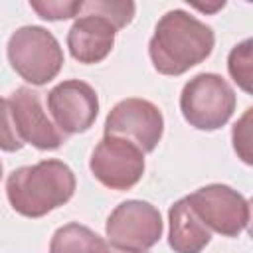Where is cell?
I'll return each mask as SVG.
<instances>
[{"mask_svg": "<svg viewBox=\"0 0 253 253\" xmlns=\"http://www.w3.org/2000/svg\"><path fill=\"white\" fill-rule=\"evenodd\" d=\"M105 134L126 138L142 152H152L164 134V117L154 103L128 97L109 111L105 119Z\"/></svg>", "mask_w": 253, "mask_h": 253, "instance_id": "ba28073f", "label": "cell"}, {"mask_svg": "<svg viewBox=\"0 0 253 253\" xmlns=\"http://www.w3.org/2000/svg\"><path fill=\"white\" fill-rule=\"evenodd\" d=\"M47 111L63 134L85 132L95 125L99 115V97L89 83L67 79L47 93Z\"/></svg>", "mask_w": 253, "mask_h": 253, "instance_id": "9c48e42d", "label": "cell"}, {"mask_svg": "<svg viewBox=\"0 0 253 253\" xmlns=\"http://www.w3.org/2000/svg\"><path fill=\"white\" fill-rule=\"evenodd\" d=\"M12 69L28 83L42 87L63 67V49L55 36L42 26L18 28L6 45Z\"/></svg>", "mask_w": 253, "mask_h": 253, "instance_id": "3957f363", "label": "cell"}, {"mask_svg": "<svg viewBox=\"0 0 253 253\" xmlns=\"http://www.w3.org/2000/svg\"><path fill=\"white\" fill-rule=\"evenodd\" d=\"M95 253H148V251H128V249H121V247L111 245L109 241H103L101 239V243H99V247H97Z\"/></svg>", "mask_w": 253, "mask_h": 253, "instance_id": "d6986e66", "label": "cell"}, {"mask_svg": "<svg viewBox=\"0 0 253 253\" xmlns=\"http://www.w3.org/2000/svg\"><path fill=\"white\" fill-rule=\"evenodd\" d=\"M235 105L233 87L217 73H200L192 77L180 95L182 117L198 130H217L227 125Z\"/></svg>", "mask_w": 253, "mask_h": 253, "instance_id": "277c9868", "label": "cell"}, {"mask_svg": "<svg viewBox=\"0 0 253 253\" xmlns=\"http://www.w3.org/2000/svg\"><path fill=\"white\" fill-rule=\"evenodd\" d=\"M73 194L75 174L57 158L16 168L6 180V196L12 210L32 219L43 217L61 208L73 198Z\"/></svg>", "mask_w": 253, "mask_h": 253, "instance_id": "7a4b0ae2", "label": "cell"}, {"mask_svg": "<svg viewBox=\"0 0 253 253\" xmlns=\"http://www.w3.org/2000/svg\"><path fill=\"white\" fill-rule=\"evenodd\" d=\"M134 2L128 0H89V2H81L79 14H95L105 18L107 22L113 24L115 30H121L125 26H128L134 18Z\"/></svg>", "mask_w": 253, "mask_h": 253, "instance_id": "5bb4252c", "label": "cell"}, {"mask_svg": "<svg viewBox=\"0 0 253 253\" xmlns=\"http://www.w3.org/2000/svg\"><path fill=\"white\" fill-rule=\"evenodd\" d=\"M89 168L107 188L125 192L136 186L144 174V152L126 138L105 134L95 146Z\"/></svg>", "mask_w": 253, "mask_h": 253, "instance_id": "52a82bcc", "label": "cell"}, {"mask_svg": "<svg viewBox=\"0 0 253 253\" xmlns=\"http://www.w3.org/2000/svg\"><path fill=\"white\" fill-rule=\"evenodd\" d=\"M2 174H4V166H2V160H0V180H2Z\"/></svg>", "mask_w": 253, "mask_h": 253, "instance_id": "ffe728a7", "label": "cell"}, {"mask_svg": "<svg viewBox=\"0 0 253 253\" xmlns=\"http://www.w3.org/2000/svg\"><path fill=\"white\" fill-rule=\"evenodd\" d=\"M30 8L43 20L49 22H59V20H69L79 14L81 2L77 0H47V2H30Z\"/></svg>", "mask_w": 253, "mask_h": 253, "instance_id": "2e32d148", "label": "cell"}, {"mask_svg": "<svg viewBox=\"0 0 253 253\" xmlns=\"http://www.w3.org/2000/svg\"><path fill=\"white\" fill-rule=\"evenodd\" d=\"M162 217L158 208L142 200H126L119 204L105 223L111 245L128 251H148L162 237Z\"/></svg>", "mask_w": 253, "mask_h": 253, "instance_id": "8992f818", "label": "cell"}, {"mask_svg": "<svg viewBox=\"0 0 253 253\" xmlns=\"http://www.w3.org/2000/svg\"><path fill=\"white\" fill-rule=\"evenodd\" d=\"M227 71L239 89L251 93L253 83V40L247 38L237 43L227 57Z\"/></svg>", "mask_w": 253, "mask_h": 253, "instance_id": "9a60e30c", "label": "cell"}, {"mask_svg": "<svg viewBox=\"0 0 253 253\" xmlns=\"http://www.w3.org/2000/svg\"><path fill=\"white\" fill-rule=\"evenodd\" d=\"M186 202L210 231H215L223 237H237L249 225V202L231 186H202L186 196Z\"/></svg>", "mask_w": 253, "mask_h": 253, "instance_id": "5b68a950", "label": "cell"}, {"mask_svg": "<svg viewBox=\"0 0 253 253\" xmlns=\"http://www.w3.org/2000/svg\"><path fill=\"white\" fill-rule=\"evenodd\" d=\"M168 225V245L174 249V253H202L211 241V231L202 223L186 198L170 206Z\"/></svg>", "mask_w": 253, "mask_h": 253, "instance_id": "7c38bea8", "label": "cell"}, {"mask_svg": "<svg viewBox=\"0 0 253 253\" xmlns=\"http://www.w3.org/2000/svg\"><path fill=\"white\" fill-rule=\"evenodd\" d=\"M213 30L186 10L166 12L148 42V55L162 75H182L213 51Z\"/></svg>", "mask_w": 253, "mask_h": 253, "instance_id": "6da1fadb", "label": "cell"}, {"mask_svg": "<svg viewBox=\"0 0 253 253\" xmlns=\"http://www.w3.org/2000/svg\"><path fill=\"white\" fill-rule=\"evenodd\" d=\"M24 146V142L18 138L14 123H12V113H10V103L0 97V150L4 152H16Z\"/></svg>", "mask_w": 253, "mask_h": 253, "instance_id": "ac0fdd59", "label": "cell"}, {"mask_svg": "<svg viewBox=\"0 0 253 253\" xmlns=\"http://www.w3.org/2000/svg\"><path fill=\"white\" fill-rule=\"evenodd\" d=\"M12 123L18 138L40 150H55L65 142V136L55 123L47 117L42 105V93L32 87H18L10 99Z\"/></svg>", "mask_w": 253, "mask_h": 253, "instance_id": "30bf717a", "label": "cell"}, {"mask_svg": "<svg viewBox=\"0 0 253 253\" xmlns=\"http://www.w3.org/2000/svg\"><path fill=\"white\" fill-rule=\"evenodd\" d=\"M101 237L81 223H67L55 229L49 241V253H95Z\"/></svg>", "mask_w": 253, "mask_h": 253, "instance_id": "4fadbf2b", "label": "cell"}, {"mask_svg": "<svg viewBox=\"0 0 253 253\" xmlns=\"http://www.w3.org/2000/svg\"><path fill=\"white\" fill-rule=\"evenodd\" d=\"M251 113L253 109L249 107L245 115L233 125L231 138H233V148L239 154V158L245 164H253V154H251Z\"/></svg>", "mask_w": 253, "mask_h": 253, "instance_id": "e0dca14e", "label": "cell"}, {"mask_svg": "<svg viewBox=\"0 0 253 253\" xmlns=\"http://www.w3.org/2000/svg\"><path fill=\"white\" fill-rule=\"evenodd\" d=\"M79 18L67 32V47L75 61L91 65L103 61L115 45L117 30L111 22L95 14H77Z\"/></svg>", "mask_w": 253, "mask_h": 253, "instance_id": "8fae6325", "label": "cell"}]
</instances>
